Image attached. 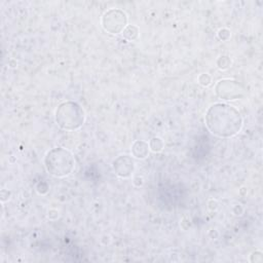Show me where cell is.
Returning a JSON list of instances; mask_svg holds the SVG:
<instances>
[{
  "label": "cell",
  "instance_id": "6da1fadb",
  "mask_svg": "<svg viewBox=\"0 0 263 263\" xmlns=\"http://www.w3.org/2000/svg\"><path fill=\"white\" fill-rule=\"evenodd\" d=\"M204 120L210 133L223 139L236 136L243 124L240 112L235 107L225 103L213 104L206 110Z\"/></svg>",
  "mask_w": 263,
  "mask_h": 263
},
{
  "label": "cell",
  "instance_id": "7a4b0ae2",
  "mask_svg": "<svg viewBox=\"0 0 263 263\" xmlns=\"http://www.w3.org/2000/svg\"><path fill=\"white\" fill-rule=\"evenodd\" d=\"M44 166L47 173L57 178L69 176L75 167L73 154L64 148L58 147L49 150L44 157Z\"/></svg>",
  "mask_w": 263,
  "mask_h": 263
},
{
  "label": "cell",
  "instance_id": "3957f363",
  "mask_svg": "<svg viewBox=\"0 0 263 263\" xmlns=\"http://www.w3.org/2000/svg\"><path fill=\"white\" fill-rule=\"evenodd\" d=\"M84 120V110L76 102H64L61 105H59V107L55 110V122L63 129H78L83 125Z\"/></svg>",
  "mask_w": 263,
  "mask_h": 263
},
{
  "label": "cell",
  "instance_id": "277c9868",
  "mask_svg": "<svg viewBox=\"0 0 263 263\" xmlns=\"http://www.w3.org/2000/svg\"><path fill=\"white\" fill-rule=\"evenodd\" d=\"M126 13L119 8H111L107 10L102 17V26L105 31L111 34H119L126 28Z\"/></svg>",
  "mask_w": 263,
  "mask_h": 263
},
{
  "label": "cell",
  "instance_id": "5b68a950",
  "mask_svg": "<svg viewBox=\"0 0 263 263\" xmlns=\"http://www.w3.org/2000/svg\"><path fill=\"white\" fill-rule=\"evenodd\" d=\"M215 92L218 98L226 101L237 100L245 96L243 86L235 80L223 79L218 81L215 86Z\"/></svg>",
  "mask_w": 263,
  "mask_h": 263
},
{
  "label": "cell",
  "instance_id": "8992f818",
  "mask_svg": "<svg viewBox=\"0 0 263 263\" xmlns=\"http://www.w3.org/2000/svg\"><path fill=\"white\" fill-rule=\"evenodd\" d=\"M113 170L120 178H128L135 171V162L127 155H120L113 161Z\"/></svg>",
  "mask_w": 263,
  "mask_h": 263
},
{
  "label": "cell",
  "instance_id": "52a82bcc",
  "mask_svg": "<svg viewBox=\"0 0 263 263\" xmlns=\"http://www.w3.org/2000/svg\"><path fill=\"white\" fill-rule=\"evenodd\" d=\"M132 153L136 158H146L149 153V144L145 141H136L132 146Z\"/></svg>",
  "mask_w": 263,
  "mask_h": 263
},
{
  "label": "cell",
  "instance_id": "ba28073f",
  "mask_svg": "<svg viewBox=\"0 0 263 263\" xmlns=\"http://www.w3.org/2000/svg\"><path fill=\"white\" fill-rule=\"evenodd\" d=\"M123 36L128 39V40H135L138 37L139 34V30L136 26L132 25V26H126V28L123 30Z\"/></svg>",
  "mask_w": 263,
  "mask_h": 263
},
{
  "label": "cell",
  "instance_id": "9c48e42d",
  "mask_svg": "<svg viewBox=\"0 0 263 263\" xmlns=\"http://www.w3.org/2000/svg\"><path fill=\"white\" fill-rule=\"evenodd\" d=\"M149 149H151L153 152H160L163 149L162 140L158 137L152 138L150 143H149Z\"/></svg>",
  "mask_w": 263,
  "mask_h": 263
},
{
  "label": "cell",
  "instance_id": "30bf717a",
  "mask_svg": "<svg viewBox=\"0 0 263 263\" xmlns=\"http://www.w3.org/2000/svg\"><path fill=\"white\" fill-rule=\"evenodd\" d=\"M219 61H222L221 64H218V67H219L220 69H226V68H228V67L230 66V64H231L230 59H229L228 57H225V55L220 57Z\"/></svg>",
  "mask_w": 263,
  "mask_h": 263
},
{
  "label": "cell",
  "instance_id": "8fae6325",
  "mask_svg": "<svg viewBox=\"0 0 263 263\" xmlns=\"http://www.w3.org/2000/svg\"><path fill=\"white\" fill-rule=\"evenodd\" d=\"M198 82L203 85V86H208L210 83H211V77L210 75L208 74H201L199 77H198Z\"/></svg>",
  "mask_w": 263,
  "mask_h": 263
}]
</instances>
